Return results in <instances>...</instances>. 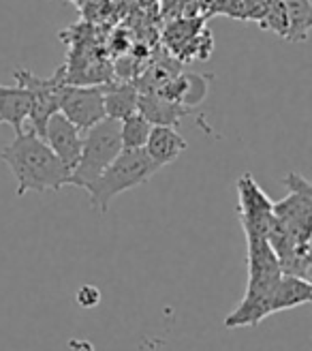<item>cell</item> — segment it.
Here are the masks:
<instances>
[{"label": "cell", "mask_w": 312, "mask_h": 351, "mask_svg": "<svg viewBox=\"0 0 312 351\" xmlns=\"http://www.w3.org/2000/svg\"><path fill=\"white\" fill-rule=\"evenodd\" d=\"M43 139H45V144L54 150V154L58 156V159L62 161V165L68 171H73V167L79 161L81 142H83L81 131L73 125V122L68 118H64L60 112L51 114L49 120L45 122Z\"/></svg>", "instance_id": "9c48e42d"}, {"label": "cell", "mask_w": 312, "mask_h": 351, "mask_svg": "<svg viewBox=\"0 0 312 351\" xmlns=\"http://www.w3.org/2000/svg\"><path fill=\"white\" fill-rule=\"evenodd\" d=\"M287 11V41H306L312 26V7L310 0H283Z\"/></svg>", "instance_id": "2e32d148"}, {"label": "cell", "mask_w": 312, "mask_h": 351, "mask_svg": "<svg viewBox=\"0 0 312 351\" xmlns=\"http://www.w3.org/2000/svg\"><path fill=\"white\" fill-rule=\"evenodd\" d=\"M13 75L17 84L28 88V93L32 97L30 114L26 120L30 122L28 127L43 137L45 122L60 108V95H62V88L66 86V66H60L58 71L51 73L49 77H39L32 71H28V69H15Z\"/></svg>", "instance_id": "8992f818"}, {"label": "cell", "mask_w": 312, "mask_h": 351, "mask_svg": "<svg viewBox=\"0 0 312 351\" xmlns=\"http://www.w3.org/2000/svg\"><path fill=\"white\" fill-rule=\"evenodd\" d=\"M310 300H312L310 280L300 278V276H291V274H283L281 285L276 289L274 302H272V313L296 308V306L308 304Z\"/></svg>", "instance_id": "9a60e30c"}, {"label": "cell", "mask_w": 312, "mask_h": 351, "mask_svg": "<svg viewBox=\"0 0 312 351\" xmlns=\"http://www.w3.org/2000/svg\"><path fill=\"white\" fill-rule=\"evenodd\" d=\"M159 169L161 167L150 159L144 148H122L116 159L101 171L99 178L83 191H88L90 202L99 213L105 215L112 199H116L120 193L146 184Z\"/></svg>", "instance_id": "277c9868"}, {"label": "cell", "mask_w": 312, "mask_h": 351, "mask_svg": "<svg viewBox=\"0 0 312 351\" xmlns=\"http://www.w3.org/2000/svg\"><path fill=\"white\" fill-rule=\"evenodd\" d=\"M144 150L156 165L165 167V165L176 161L178 156L186 150V139L176 131V127L152 125Z\"/></svg>", "instance_id": "7c38bea8"}, {"label": "cell", "mask_w": 312, "mask_h": 351, "mask_svg": "<svg viewBox=\"0 0 312 351\" xmlns=\"http://www.w3.org/2000/svg\"><path fill=\"white\" fill-rule=\"evenodd\" d=\"M237 213L244 236H265L274 219V202L257 184L252 173L237 178Z\"/></svg>", "instance_id": "52a82bcc"}, {"label": "cell", "mask_w": 312, "mask_h": 351, "mask_svg": "<svg viewBox=\"0 0 312 351\" xmlns=\"http://www.w3.org/2000/svg\"><path fill=\"white\" fill-rule=\"evenodd\" d=\"M259 24H261L263 30H270L285 39L289 30V22H287V11H285L283 0H265V9L261 17H259Z\"/></svg>", "instance_id": "ac0fdd59"}, {"label": "cell", "mask_w": 312, "mask_h": 351, "mask_svg": "<svg viewBox=\"0 0 312 351\" xmlns=\"http://www.w3.org/2000/svg\"><path fill=\"white\" fill-rule=\"evenodd\" d=\"M75 300L81 308H94L99 302H101V291L96 285H81Z\"/></svg>", "instance_id": "d6986e66"}, {"label": "cell", "mask_w": 312, "mask_h": 351, "mask_svg": "<svg viewBox=\"0 0 312 351\" xmlns=\"http://www.w3.org/2000/svg\"><path fill=\"white\" fill-rule=\"evenodd\" d=\"M285 186L289 195L274 204L268 242L285 274L310 280L312 184L302 173L293 171L285 178Z\"/></svg>", "instance_id": "6da1fadb"}, {"label": "cell", "mask_w": 312, "mask_h": 351, "mask_svg": "<svg viewBox=\"0 0 312 351\" xmlns=\"http://www.w3.org/2000/svg\"><path fill=\"white\" fill-rule=\"evenodd\" d=\"M137 112L146 116L150 125L178 127L180 120L184 116H188L193 110L163 97L161 93H140V99H137Z\"/></svg>", "instance_id": "30bf717a"}, {"label": "cell", "mask_w": 312, "mask_h": 351, "mask_svg": "<svg viewBox=\"0 0 312 351\" xmlns=\"http://www.w3.org/2000/svg\"><path fill=\"white\" fill-rule=\"evenodd\" d=\"M248 249V283L242 302L224 317L227 328H252L268 319L272 313V302L276 289L281 285L283 270L278 257L272 251L265 236H246Z\"/></svg>", "instance_id": "3957f363"}, {"label": "cell", "mask_w": 312, "mask_h": 351, "mask_svg": "<svg viewBox=\"0 0 312 351\" xmlns=\"http://www.w3.org/2000/svg\"><path fill=\"white\" fill-rule=\"evenodd\" d=\"M32 97L24 86H0V125H9L15 133L26 127Z\"/></svg>", "instance_id": "4fadbf2b"}, {"label": "cell", "mask_w": 312, "mask_h": 351, "mask_svg": "<svg viewBox=\"0 0 312 351\" xmlns=\"http://www.w3.org/2000/svg\"><path fill=\"white\" fill-rule=\"evenodd\" d=\"M120 150H122V142H120V120L114 118L101 120L99 125H94L83 135L81 154L71 176H68V186L86 189L116 159Z\"/></svg>", "instance_id": "5b68a950"}, {"label": "cell", "mask_w": 312, "mask_h": 351, "mask_svg": "<svg viewBox=\"0 0 312 351\" xmlns=\"http://www.w3.org/2000/svg\"><path fill=\"white\" fill-rule=\"evenodd\" d=\"M210 80H212L210 75H201V73H180L173 75L156 93H161L163 97L193 110L195 105H199L205 99L207 88H210Z\"/></svg>", "instance_id": "8fae6325"}, {"label": "cell", "mask_w": 312, "mask_h": 351, "mask_svg": "<svg viewBox=\"0 0 312 351\" xmlns=\"http://www.w3.org/2000/svg\"><path fill=\"white\" fill-rule=\"evenodd\" d=\"M137 99H140V90L131 82L125 84H103V103H105V114L107 118L122 120L137 112Z\"/></svg>", "instance_id": "5bb4252c"}, {"label": "cell", "mask_w": 312, "mask_h": 351, "mask_svg": "<svg viewBox=\"0 0 312 351\" xmlns=\"http://www.w3.org/2000/svg\"><path fill=\"white\" fill-rule=\"evenodd\" d=\"M13 178L17 182V195H26L28 191L47 193V191H60L62 186H68V171L62 161L54 154L45 139L32 131L30 127L15 133V139L3 148L0 152Z\"/></svg>", "instance_id": "7a4b0ae2"}, {"label": "cell", "mask_w": 312, "mask_h": 351, "mask_svg": "<svg viewBox=\"0 0 312 351\" xmlns=\"http://www.w3.org/2000/svg\"><path fill=\"white\" fill-rule=\"evenodd\" d=\"M150 129L152 125L140 112L122 118L120 120V142H122V148H144Z\"/></svg>", "instance_id": "e0dca14e"}, {"label": "cell", "mask_w": 312, "mask_h": 351, "mask_svg": "<svg viewBox=\"0 0 312 351\" xmlns=\"http://www.w3.org/2000/svg\"><path fill=\"white\" fill-rule=\"evenodd\" d=\"M58 112L73 122V125L86 133L101 120H105V103H103V84L99 86H71L66 84L60 95Z\"/></svg>", "instance_id": "ba28073f"}]
</instances>
